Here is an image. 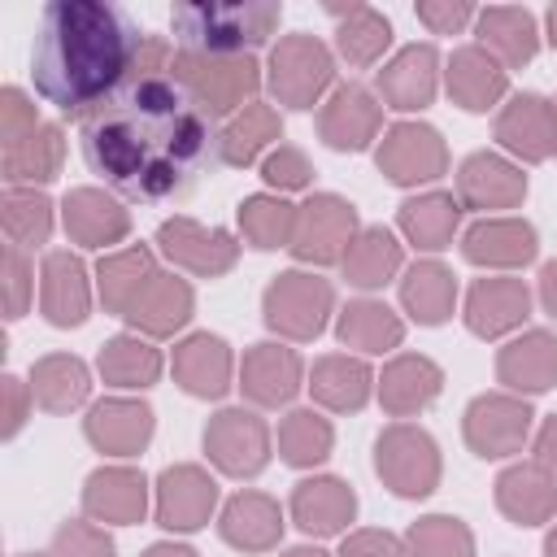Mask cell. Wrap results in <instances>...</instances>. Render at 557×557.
Instances as JSON below:
<instances>
[{
  "instance_id": "cell-1",
  "label": "cell",
  "mask_w": 557,
  "mask_h": 557,
  "mask_svg": "<svg viewBox=\"0 0 557 557\" xmlns=\"http://www.w3.org/2000/svg\"><path fill=\"white\" fill-rule=\"evenodd\" d=\"M213 113L174 70H135L131 83L83 122L87 170L126 200H183L205 165H218Z\"/></svg>"
},
{
  "instance_id": "cell-2",
  "label": "cell",
  "mask_w": 557,
  "mask_h": 557,
  "mask_svg": "<svg viewBox=\"0 0 557 557\" xmlns=\"http://www.w3.org/2000/svg\"><path fill=\"white\" fill-rule=\"evenodd\" d=\"M144 39L113 4L52 0L30 48V83L65 117H91L131 83Z\"/></svg>"
},
{
  "instance_id": "cell-3",
  "label": "cell",
  "mask_w": 557,
  "mask_h": 557,
  "mask_svg": "<svg viewBox=\"0 0 557 557\" xmlns=\"http://www.w3.org/2000/svg\"><path fill=\"white\" fill-rule=\"evenodd\" d=\"M278 4H174L170 22L187 52L209 57H244V48H257L278 26Z\"/></svg>"
},
{
  "instance_id": "cell-4",
  "label": "cell",
  "mask_w": 557,
  "mask_h": 557,
  "mask_svg": "<svg viewBox=\"0 0 557 557\" xmlns=\"http://www.w3.org/2000/svg\"><path fill=\"white\" fill-rule=\"evenodd\" d=\"M374 470L396 496H431L440 483V448L422 426L392 422L374 440Z\"/></svg>"
},
{
  "instance_id": "cell-5",
  "label": "cell",
  "mask_w": 557,
  "mask_h": 557,
  "mask_svg": "<svg viewBox=\"0 0 557 557\" xmlns=\"http://www.w3.org/2000/svg\"><path fill=\"white\" fill-rule=\"evenodd\" d=\"M335 305V292L326 278L305 274V270H283L261 296L265 326L287 335V339H313L326 326V313Z\"/></svg>"
},
{
  "instance_id": "cell-6",
  "label": "cell",
  "mask_w": 557,
  "mask_h": 557,
  "mask_svg": "<svg viewBox=\"0 0 557 557\" xmlns=\"http://www.w3.org/2000/svg\"><path fill=\"white\" fill-rule=\"evenodd\" d=\"M170 70H174V78H178L209 113H231V109H239V104L257 91V83H261L252 57H209V52H187V48H178Z\"/></svg>"
},
{
  "instance_id": "cell-7",
  "label": "cell",
  "mask_w": 557,
  "mask_h": 557,
  "mask_svg": "<svg viewBox=\"0 0 557 557\" xmlns=\"http://www.w3.org/2000/svg\"><path fill=\"white\" fill-rule=\"evenodd\" d=\"M331 74H335L331 52L313 35H287L270 52V91L287 109H313Z\"/></svg>"
},
{
  "instance_id": "cell-8",
  "label": "cell",
  "mask_w": 557,
  "mask_h": 557,
  "mask_svg": "<svg viewBox=\"0 0 557 557\" xmlns=\"http://www.w3.org/2000/svg\"><path fill=\"white\" fill-rule=\"evenodd\" d=\"M357 235V209L344 196L318 191L296 209V235H292V252L296 261H313V265H335L344 261V248Z\"/></svg>"
},
{
  "instance_id": "cell-9",
  "label": "cell",
  "mask_w": 557,
  "mask_h": 557,
  "mask_svg": "<svg viewBox=\"0 0 557 557\" xmlns=\"http://www.w3.org/2000/svg\"><path fill=\"white\" fill-rule=\"evenodd\" d=\"M531 405L522 396H509V392H487V396H474L466 405V418H461V431H466V444L470 453L479 457H509V453H522L527 435H531Z\"/></svg>"
},
{
  "instance_id": "cell-10",
  "label": "cell",
  "mask_w": 557,
  "mask_h": 557,
  "mask_svg": "<svg viewBox=\"0 0 557 557\" xmlns=\"http://www.w3.org/2000/svg\"><path fill=\"white\" fill-rule=\"evenodd\" d=\"M205 453L222 474L252 479L270 461V426L252 409H222L205 426Z\"/></svg>"
},
{
  "instance_id": "cell-11",
  "label": "cell",
  "mask_w": 557,
  "mask_h": 557,
  "mask_svg": "<svg viewBox=\"0 0 557 557\" xmlns=\"http://www.w3.org/2000/svg\"><path fill=\"white\" fill-rule=\"evenodd\" d=\"M374 161L396 187H413V183H431L448 170V148H444L435 126L396 122V126L383 131V144H379Z\"/></svg>"
},
{
  "instance_id": "cell-12",
  "label": "cell",
  "mask_w": 557,
  "mask_h": 557,
  "mask_svg": "<svg viewBox=\"0 0 557 557\" xmlns=\"http://www.w3.org/2000/svg\"><path fill=\"white\" fill-rule=\"evenodd\" d=\"M157 244L174 265L200 278H218L239 261V244L222 226H200L191 218H165L157 231Z\"/></svg>"
},
{
  "instance_id": "cell-13",
  "label": "cell",
  "mask_w": 557,
  "mask_h": 557,
  "mask_svg": "<svg viewBox=\"0 0 557 557\" xmlns=\"http://www.w3.org/2000/svg\"><path fill=\"white\" fill-rule=\"evenodd\" d=\"M218 505V483L200 466H170L157 479V522L165 531H200Z\"/></svg>"
},
{
  "instance_id": "cell-14",
  "label": "cell",
  "mask_w": 557,
  "mask_h": 557,
  "mask_svg": "<svg viewBox=\"0 0 557 557\" xmlns=\"http://www.w3.org/2000/svg\"><path fill=\"white\" fill-rule=\"evenodd\" d=\"M379 126H383V104L361 83L335 87V96L318 113V135L339 152H361L379 135Z\"/></svg>"
},
{
  "instance_id": "cell-15",
  "label": "cell",
  "mask_w": 557,
  "mask_h": 557,
  "mask_svg": "<svg viewBox=\"0 0 557 557\" xmlns=\"http://www.w3.org/2000/svg\"><path fill=\"white\" fill-rule=\"evenodd\" d=\"M496 139L522 161L553 157L557 152V109H553V100H544L535 91L513 96L496 117Z\"/></svg>"
},
{
  "instance_id": "cell-16",
  "label": "cell",
  "mask_w": 557,
  "mask_h": 557,
  "mask_svg": "<svg viewBox=\"0 0 557 557\" xmlns=\"http://www.w3.org/2000/svg\"><path fill=\"white\" fill-rule=\"evenodd\" d=\"M435 78H440V57L431 44H409L400 48L383 70H379V96L387 109H426L435 100Z\"/></svg>"
},
{
  "instance_id": "cell-17",
  "label": "cell",
  "mask_w": 557,
  "mask_h": 557,
  "mask_svg": "<svg viewBox=\"0 0 557 557\" xmlns=\"http://www.w3.org/2000/svg\"><path fill=\"white\" fill-rule=\"evenodd\" d=\"M39 309L52 326H83L87 309H91V292H87V270L74 252L57 248L44 257L39 270Z\"/></svg>"
},
{
  "instance_id": "cell-18",
  "label": "cell",
  "mask_w": 557,
  "mask_h": 557,
  "mask_svg": "<svg viewBox=\"0 0 557 557\" xmlns=\"http://www.w3.org/2000/svg\"><path fill=\"white\" fill-rule=\"evenodd\" d=\"M83 509L96 522H117V527L144 522V513H148V483L131 466H104V470L87 474Z\"/></svg>"
},
{
  "instance_id": "cell-19",
  "label": "cell",
  "mask_w": 557,
  "mask_h": 557,
  "mask_svg": "<svg viewBox=\"0 0 557 557\" xmlns=\"http://www.w3.org/2000/svg\"><path fill=\"white\" fill-rule=\"evenodd\" d=\"M527 196V174L496 152H474L457 170V200L470 209H513Z\"/></svg>"
},
{
  "instance_id": "cell-20",
  "label": "cell",
  "mask_w": 557,
  "mask_h": 557,
  "mask_svg": "<svg viewBox=\"0 0 557 557\" xmlns=\"http://www.w3.org/2000/svg\"><path fill=\"white\" fill-rule=\"evenodd\" d=\"M531 313V292L522 278H479L466 296V326L479 339H496L513 326H522Z\"/></svg>"
},
{
  "instance_id": "cell-21",
  "label": "cell",
  "mask_w": 557,
  "mask_h": 557,
  "mask_svg": "<svg viewBox=\"0 0 557 557\" xmlns=\"http://www.w3.org/2000/svg\"><path fill=\"white\" fill-rule=\"evenodd\" d=\"M496 509L518 527H540L557 513V474L535 461H518L496 479Z\"/></svg>"
},
{
  "instance_id": "cell-22",
  "label": "cell",
  "mask_w": 557,
  "mask_h": 557,
  "mask_svg": "<svg viewBox=\"0 0 557 557\" xmlns=\"http://www.w3.org/2000/svg\"><path fill=\"white\" fill-rule=\"evenodd\" d=\"M239 387L252 405H287L300 392V357L283 344H252L239 366Z\"/></svg>"
},
{
  "instance_id": "cell-23",
  "label": "cell",
  "mask_w": 557,
  "mask_h": 557,
  "mask_svg": "<svg viewBox=\"0 0 557 557\" xmlns=\"http://www.w3.org/2000/svg\"><path fill=\"white\" fill-rule=\"evenodd\" d=\"M61 222H65V235L83 248H104V244H117L126 239L131 231V218L126 209L100 191V187H74L61 205Z\"/></svg>"
},
{
  "instance_id": "cell-24",
  "label": "cell",
  "mask_w": 557,
  "mask_h": 557,
  "mask_svg": "<svg viewBox=\"0 0 557 557\" xmlns=\"http://www.w3.org/2000/svg\"><path fill=\"white\" fill-rule=\"evenodd\" d=\"M87 440L109 457H135L152 440V409L144 400H100L83 418Z\"/></svg>"
},
{
  "instance_id": "cell-25",
  "label": "cell",
  "mask_w": 557,
  "mask_h": 557,
  "mask_svg": "<svg viewBox=\"0 0 557 557\" xmlns=\"http://www.w3.org/2000/svg\"><path fill=\"white\" fill-rule=\"evenodd\" d=\"M535 226L522 218H483L461 235V257L474 265H527L535 257Z\"/></svg>"
},
{
  "instance_id": "cell-26",
  "label": "cell",
  "mask_w": 557,
  "mask_h": 557,
  "mask_svg": "<svg viewBox=\"0 0 557 557\" xmlns=\"http://www.w3.org/2000/svg\"><path fill=\"white\" fill-rule=\"evenodd\" d=\"M352 513H357V492L335 474L305 479L292 492V518L309 535H339L352 522Z\"/></svg>"
},
{
  "instance_id": "cell-27",
  "label": "cell",
  "mask_w": 557,
  "mask_h": 557,
  "mask_svg": "<svg viewBox=\"0 0 557 557\" xmlns=\"http://www.w3.org/2000/svg\"><path fill=\"white\" fill-rule=\"evenodd\" d=\"M218 531L231 548H244V553H265L278 544L283 535V509L278 500H270L265 492H235L226 505H222V518H218Z\"/></svg>"
},
{
  "instance_id": "cell-28",
  "label": "cell",
  "mask_w": 557,
  "mask_h": 557,
  "mask_svg": "<svg viewBox=\"0 0 557 557\" xmlns=\"http://www.w3.org/2000/svg\"><path fill=\"white\" fill-rule=\"evenodd\" d=\"M496 379L509 392H548L557 383V335L527 331L496 352Z\"/></svg>"
},
{
  "instance_id": "cell-29",
  "label": "cell",
  "mask_w": 557,
  "mask_h": 557,
  "mask_svg": "<svg viewBox=\"0 0 557 557\" xmlns=\"http://www.w3.org/2000/svg\"><path fill=\"white\" fill-rule=\"evenodd\" d=\"M444 387V374L431 357H418V352H400L383 366V379H379V400L392 418H409L418 409H426Z\"/></svg>"
},
{
  "instance_id": "cell-30",
  "label": "cell",
  "mask_w": 557,
  "mask_h": 557,
  "mask_svg": "<svg viewBox=\"0 0 557 557\" xmlns=\"http://www.w3.org/2000/svg\"><path fill=\"white\" fill-rule=\"evenodd\" d=\"M174 379L187 396H205V400H218L226 387H231V348L200 331V335H187L178 348H174Z\"/></svg>"
},
{
  "instance_id": "cell-31",
  "label": "cell",
  "mask_w": 557,
  "mask_h": 557,
  "mask_svg": "<svg viewBox=\"0 0 557 557\" xmlns=\"http://www.w3.org/2000/svg\"><path fill=\"white\" fill-rule=\"evenodd\" d=\"M505 87H509L505 65L492 52H483L479 44H466V48L453 52V61H448V96L461 109L483 113L505 96Z\"/></svg>"
},
{
  "instance_id": "cell-32",
  "label": "cell",
  "mask_w": 557,
  "mask_h": 557,
  "mask_svg": "<svg viewBox=\"0 0 557 557\" xmlns=\"http://www.w3.org/2000/svg\"><path fill=\"white\" fill-rule=\"evenodd\" d=\"M479 48L492 52L505 70H518L535 57L540 35H535V17L527 9H509V4H492L479 13Z\"/></svg>"
},
{
  "instance_id": "cell-33",
  "label": "cell",
  "mask_w": 557,
  "mask_h": 557,
  "mask_svg": "<svg viewBox=\"0 0 557 557\" xmlns=\"http://www.w3.org/2000/svg\"><path fill=\"white\" fill-rule=\"evenodd\" d=\"M370 366L361 357H344V352H331V357H318L313 370H309V392L318 405L335 409V413H352L370 400Z\"/></svg>"
},
{
  "instance_id": "cell-34",
  "label": "cell",
  "mask_w": 557,
  "mask_h": 557,
  "mask_svg": "<svg viewBox=\"0 0 557 557\" xmlns=\"http://www.w3.org/2000/svg\"><path fill=\"white\" fill-rule=\"evenodd\" d=\"M187 318H191V287L183 278H174V274H157L139 292V300L126 309V322L135 331H144V335H157V339L174 335Z\"/></svg>"
},
{
  "instance_id": "cell-35",
  "label": "cell",
  "mask_w": 557,
  "mask_h": 557,
  "mask_svg": "<svg viewBox=\"0 0 557 557\" xmlns=\"http://www.w3.org/2000/svg\"><path fill=\"white\" fill-rule=\"evenodd\" d=\"M61 157H65V135H61V126H44V122H39L30 135L4 144L0 170H4L9 187H17V183H48V178H57Z\"/></svg>"
},
{
  "instance_id": "cell-36",
  "label": "cell",
  "mask_w": 557,
  "mask_h": 557,
  "mask_svg": "<svg viewBox=\"0 0 557 557\" xmlns=\"http://www.w3.org/2000/svg\"><path fill=\"white\" fill-rule=\"evenodd\" d=\"M396 222H400L409 244H418L426 252H440V248L453 244V231L461 222V200L453 191H426V196L405 200Z\"/></svg>"
},
{
  "instance_id": "cell-37",
  "label": "cell",
  "mask_w": 557,
  "mask_h": 557,
  "mask_svg": "<svg viewBox=\"0 0 557 557\" xmlns=\"http://www.w3.org/2000/svg\"><path fill=\"white\" fill-rule=\"evenodd\" d=\"M453 300H457V278L448 265L440 261H418L405 270L400 278V305L413 322L422 326H440L448 313H453Z\"/></svg>"
},
{
  "instance_id": "cell-38",
  "label": "cell",
  "mask_w": 557,
  "mask_h": 557,
  "mask_svg": "<svg viewBox=\"0 0 557 557\" xmlns=\"http://www.w3.org/2000/svg\"><path fill=\"white\" fill-rule=\"evenodd\" d=\"M87 387H91L87 366L70 352H52L30 366V400L44 405L48 413H70L74 405H83Z\"/></svg>"
},
{
  "instance_id": "cell-39",
  "label": "cell",
  "mask_w": 557,
  "mask_h": 557,
  "mask_svg": "<svg viewBox=\"0 0 557 557\" xmlns=\"http://www.w3.org/2000/svg\"><path fill=\"white\" fill-rule=\"evenodd\" d=\"M96 278H100V300L109 313H122L139 300V292L157 278V265H152V252L148 248H122V252H109L100 265H96Z\"/></svg>"
},
{
  "instance_id": "cell-40",
  "label": "cell",
  "mask_w": 557,
  "mask_h": 557,
  "mask_svg": "<svg viewBox=\"0 0 557 557\" xmlns=\"http://www.w3.org/2000/svg\"><path fill=\"white\" fill-rule=\"evenodd\" d=\"M335 335L339 344L348 348H361V352H387L405 339V322L383 305V300H348L339 309V322H335Z\"/></svg>"
},
{
  "instance_id": "cell-41",
  "label": "cell",
  "mask_w": 557,
  "mask_h": 557,
  "mask_svg": "<svg viewBox=\"0 0 557 557\" xmlns=\"http://www.w3.org/2000/svg\"><path fill=\"white\" fill-rule=\"evenodd\" d=\"M339 265H344V278L352 287H383L400 270V244L387 226H366L352 235Z\"/></svg>"
},
{
  "instance_id": "cell-42",
  "label": "cell",
  "mask_w": 557,
  "mask_h": 557,
  "mask_svg": "<svg viewBox=\"0 0 557 557\" xmlns=\"http://www.w3.org/2000/svg\"><path fill=\"white\" fill-rule=\"evenodd\" d=\"M331 17H339V30H335V48L344 52L348 65H374L383 57V48L392 44V26L383 13H374L370 4H348V9H326Z\"/></svg>"
},
{
  "instance_id": "cell-43",
  "label": "cell",
  "mask_w": 557,
  "mask_h": 557,
  "mask_svg": "<svg viewBox=\"0 0 557 557\" xmlns=\"http://www.w3.org/2000/svg\"><path fill=\"white\" fill-rule=\"evenodd\" d=\"M278 135H283V122L270 104H244V113L226 122V131L218 139V157H222V165H248Z\"/></svg>"
},
{
  "instance_id": "cell-44",
  "label": "cell",
  "mask_w": 557,
  "mask_h": 557,
  "mask_svg": "<svg viewBox=\"0 0 557 557\" xmlns=\"http://www.w3.org/2000/svg\"><path fill=\"white\" fill-rule=\"evenodd\" d=\"M96 366H100V379L113 387H148L161 374V352L144 344L139 335H113L100 348Z\"/></svg>"
},
{
  "instance_id": "cell-45",
  "label": "cell",
  "mask_w": 557,
  "mask_h": 557,
  "mask_svg": "<svg viewBox=\"0 0 557 557\" xmlns=\"http://www.w3.org/2000/svg\"><path fill=\"white\" fill-rule=\"evenodd\" d=\"M239 231L252 248H292L296 235V205L278 200V196H248L239 205Z\"/></svg>"
},
{
  "instance_id": "cell-46",
  "label": "cell",
  "mask_w": 557,
  "mask_h": 557,
  "mask_svg": "<svg viewBox=\"0 0 557 557\" xmlns=\"http://www.w3.org/2000/svg\"><path fill=\"white\" fill-rule=\"evenodd\" d=\"M0 222H4L9 244H17V248H39V244H48V231H52V200H48L44 191L9 187V191L0 196Z\"/></svg>"
},
{
  "instance_id": "cell-47",
  "label": "cell",
  "mask_w": 557,
  "mask_h": 557,
  "mask_svg": "<svg viewBox=\"0 0 557 557\" xmlns=\"http://www.w3.org/2000/svg\"><path fill=\"white\" fill-rule=\"evenodd\" d=\"M335 444V431L322 413L313 409H292L283 422H278V453L287 466L305 470V466H318Z\"/></svg>"
},
{
  "instance_id": "cell-48",
  "label": "cell",
  "mask_w": 557,
  "mask_h": 557,
  "mask_svg": "<svg viewBox=\"0 0 557 557\" xmlns=\"http://www.w3.org/2000/svg\"><path fill=\"white\" fill-rule=\"evenodd\" d=\"M405 557H474V535L461 518L426 513L405 535Z\"/></svg>"
},
{
  "instance_id": "cell-49",
  "label": "cell",
  "mask_w": 557,
  "mask_h": 557,
  "mask_svg": "<svg viewBox=\"0 0 557 557\" xmlns=\"http://www.w3.org/2000/svg\"><path fill=\"white\" fill-rule=\"evenodd\" d=\"M52 557H113V540L91 522H61L52 531Z\"/></svg>"
},
{
  "instance_id": "cell-50",
  "label": "cell",
  "mask_w": 557,
  "mask_h": 557,
  "mask_svg": "<svg viewBox=\"0 0 557 557\" xmlns=\"http://www.w3.org/2000/svg\"><path fill=\"white\" fill-rule=\"evenodd\" d=\"M0 265H4V313L22 318L30 305V292H35V265L26 261V248H17V244H4Z\"/></svg>"
},
{
  "instance_id": "cell-51",
  "label": "cell",
  "mask_w": 557,
  "mask_h": 557,
  "mask_svg": "<svg viewBox=\"0 0 557 557\" xmlns=\"http://www.w3.org/2000/svg\"><path fill=\"white\" fill-rule=\"evenodd\" d=\"M309 161H305V152L300 148H292V144H278L265 161H261V178L270 183V187H283V191H292V187H305L309 183Z\"/></svg>"
},
{
  "instance_id": "cell-52",
  "label": "cell",
  "mask_w": 557,
  "mask_h": 557,
  "mask_svg": "<svg viewBox=\"0 0 557 557\" xmlns=\"http://www.w3.org/2000/svg\"><path fill=\"white\" fill-rule=\"evenodd\" d=\"M0 100H4V104H0V139H4V144L22 139V135H30V131L39 126L35 104H26V96H22L17 87H4Z\"/></svg>"
},
{
  "instance_id": "cell-53",
  "label": "cell",
  "mask_w": 557,
  "mask_h": 557,
  "mask_svg": "<svg viewBox=\"0 0 557 557\" xmlns=\"http://www.w3.org/2000/svg\"><path fill=\"white\" fill-rule=\"evenodd\" d=\"M418 17H422L435 35H457V30H461L470 17H479V13H474L470 4H461V0H457V4H453V0H422V4H418Z\"/></svg>"
},
{
  "instance_id": "cell-54",
  "label": "cell",
  "mask_w": 557,
  "mask_h": 557,
  "mask_svg": "<svg viewBox=\"0 0 557 557\" xmlns=\"http://www.w3.org/2000/svg\"><path fill=\"white\" fill-rule=\"evenodd\" d=\"M339 557H405V548L392 531H352L344 540Z\"/></svg>"
},
{
  "instance_id": "cell-55",
  "label": "cell",
  "mask_w": 557,
  "mask_h": 557,
  "mask_svg": "<svg viewBox=\"0 0 557 557\" xmlns=\"http://www.w3.org/2000/svg\"><path fill=\"white\" fill-rule=\"evenodd\" d=\"M26 383L22 379H13V374H4V435H17L22 431V422H26Z\"/></svg>"
},
{
  "instance_id": "cell-56",
  "label": "cell",
  "mask_w": 557,
  "mask_h": 557,
  "mask_svg": "<svg viewBox=\"0 0 557 557\" xmlns=\"http://www.w3.org/2000/svg\"><path fill=\"white\" fill-rule=\"evenodd\" d=\"M535 466H544L548 474H557V413L535 435Z\"/></svg>"
},
{
  "instance_id": "cell-57",
  "label": "cell",
  "mask_w": 557,
  "mask_h": 557,
  "mask_svg": "<svg viewBox=\"0 0 557 557\" xmlns=\"http://www.w3.org/2000/svg\"><path fill=\"white\" fill-rule=\"evenodd\" d=\"M540 300H544V309L557 318V261H548V265L540 270Z\"/></svg>"
},
{
  "instance_id": "cell-58",
  "label": "cell",
  "mask_w": 557,
  "mask_h": 557,
  "mask_svg": "<svg viewBox=\"0 0 557 557\" xmlns=\"http://www.w3.org/2000/svg\"><path fill=\"white\" fill-rule=\"evenodd\" d=\"M144 557H196L187 544H152V548H144Z\"/></svg>"
},
{
  "instance_id": "cell-59",
  "label": "cell",
  "mask_w": 557,
  "mask_h": 557,
  "mask_svg": "<svg viewBox=\"0 0 557 557\" xmlns=\"http://www.w3.org/2000/svg\"><path fill=\"white\" fill-rule=\"evenodd\" d=\"M283 557H331V553H322V548H309V544H300V548H287Z\"/></svg>"
},
{
  "instance_id": "cell-60",
  "label": "cell",
  "mask_w": 557,
  "mask_h": 557,
  "mask_svg": "<svg viewBox=\"0 0 557 557\" xmlns=\"http://www.w3.org/2000/svg\"><path fill=\"white\" fill-rule=\"evenodd\" d=\"M544 557H557V527L544 535Z\"/></svg>"
},
{
  "instance_id": "cell-61",
  "label": "cell",
  "mask_w": 557,
  "mask_h": 557,
  "mask_svg": "<svg viewBox=\"0 0 557 557\" xmlns=\"http://www.w3.org/2000/svg\"><path fill=\"white\" fill-rule=\"evenodd\" d=\"M548 39H553V48H557V4L548 9Z\"/></svg>"
},
{
  "instance_id": "cell-62",
  "label": "cell",
  "mask_w": 557,
  "mask_h": 557,
  "mask_svg": "<svg viewBox=\"0 0 557 557\" xmlns=\"http://www.w3.org/2000/svg\"><path fill=\"white\" fill-rule=\"evenodd\" d=\"M17 557H39V553H17ZM48 557H52V553H48Z\"/></svg>"
},
{
  "instance_id": "cell-63",
  "label": "cell",
  "mask_w": 557,
  "mask_h": 557,
  "mask_svg": "<svg viewBox=\"0 0 557 557\" xmlns=\"http://www.w3.org/2000/svg\"><path fill=\"white\" fill-rule=\"evenodd\" d=\"M553 109H557V100H553Z\"/></svg>"
}]
</instances>
